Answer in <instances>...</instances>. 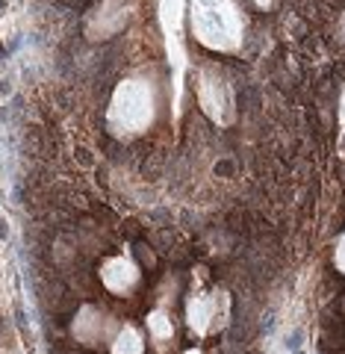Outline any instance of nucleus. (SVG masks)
Returning a JSON list of instances; mask_svg holds the SVG:
<instances>
[{"label":"nucleus","mask_w":345,"mask_h":354,"mask_svg":"<svg viewBox=\"0 0 345 354\" xmlns=\"http://www.w3.org/2000/svg\"><path fill=\"white\" fill-rule=\"evenodd\" d=\"M301 339H304V331H292V334L286 337V348H289V351H298V348H301Z\"/></svg>","instance_id":"f257e3e1"},{"label":"nucleus","mask_w":345,"mask_h":354,"mask_svg":"<svg viewBox=\"0 0 345 354\" xmlns=\"http://www.w3.org/2000/svg\"><path fill=\"white\" fill-rule=\"evenodd\" d=\"M0 56H3V48H0Z\"/></svg>","instance_id":"7ed1b4c3"},{"label":"nucleus","mask_w":345,"mask_h":354,"mask_svg":"<svg viewBox=\"0 0 345 354\" xmlns=\"http://www.w3.org/2000/svg\"><path fill=\"white\" fill-rule=\"evenodd\" d=\"M292 354H304V351H301V348H298V351H292Z\"/></svg>","instance_id":"f03ea898"}]
</instances>
